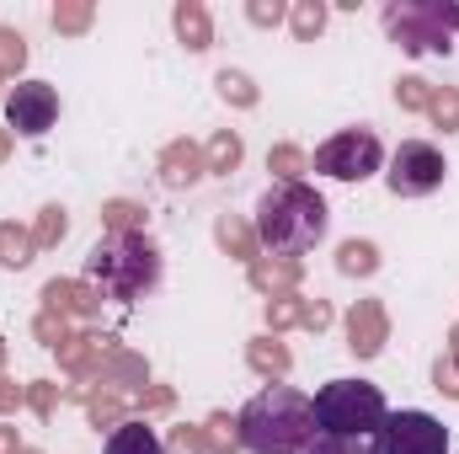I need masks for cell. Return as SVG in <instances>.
Here are the masks:
<instances>
[{"label":"cell","instance_id":"1","mask_svg":"<svg viewBox=\"0 0 459 454\" xmlns=\"http://www.w3.org/2000/svg\"><path fill=\"white\" fill-rule=\"evenodd\" d=\"M235 433L251 454H305L316 444V401L294 385H267L240 406Z\"/></svg>","mask_w":459,"mask_h":454},{"label":"cell","instance_id":"2","mask_svg":"<svg viewBox=\"0 0 459 454\" xmlns=\"http://www.w3.org/2000/svg\"><path fill=\"white\" fill-rule=\"evenodd\" d=\"M326 225H332L326 198L310 182H273L256 204V240L273 257H299V251L321 246Z\"/></svg>","mask_w":459,"mask_h":454},{"label":"cell","instance_id":"3","mask_svg":"<svg viewBox=\"0 0 459 454\" xmlns=\"http://www.w3.org/2000/svg\"><path fill=\"white\" fill-rule=\"evenodd\" d=\"M86 278L108 294V300H139V294H150L155 284H160V251H155V240H144V235H134V230H117L108 240H97L91 246V257H86Z\"/></svg>","mask_w":459,"mask_h":454},{"label":"cell","instance_id":"4","mask_svg":"<svg viewBox=\"0 0 459 454\" xmlns=\"http://www.w3.org/2000/svg\"><path fill=\"white\" fill-rule=\"evenodd\" d=\"M310 401H316V433L321 439H374L390 417L385 390L374 380H326Z\"/></svg>","mask_w":459,"mask_h":454},{"label":"cell","instance_id":"5","mask_svg":"<svg viewBox=\"0 0 459 454\" xmlns=\"http://www.w3.org/2000/svg\"><path fill=\"white\" fill-rule=\"evenodd\" d=\"M385 32L406 48V54H438L449 48V38L459 32V5H438V0H406L385 11Z\"/></svg>","mask_w":459,"mask_h":454},{"label":"cell","instance_id":"6","mask_svg":"<svg viewBox=\"0 0 459 454\" xmlns=\"http://www.w3.org/2000/svg\"><path fill=\"white\" fill-rule=\"evenodd\" d=\"M379 166H385V144L374 128H342L316 150V171L337 182H368Z\"/></svg>","mask_w":459,"mask_h":454},{"label":"cell","instance_id":"7","mask_svg":"<svg viewBox=\"0 0 459 454\" xmlns=\"http://www.w3.org/2000/svg\"><path fill=\"white\" fill-rule=\"evenodd\" d=\"M444 177H449V161H444V150L428 144V139H406V144L390 155V171H385V182H390L395 198H428V193L444 188Z\"/></svg>","mask_w":459,"mask_h":454},{"label":"cell","instance_id":"8","mask_svg":"<svg viewBox=\"0 0 459 454\" xmlns=\"http://www.w3.org/2000/svg\"><path fill=\"white\" fill-rule=\"evenodd\" d=\"M374 454H449V428L433 412H390L385 428L368 439Z\"/></svg>","mask_w":459,"mask_h":454},{"label":"cell","instance_id":"9","mask_svg":"<svg viewBox=\"0 0 459 454\" xmlns=\"http://www.w3.org/2000/svg\"><path fill=\"white\" fill-rule=\"evenodd\" d=\"M5 118H11L16 134L38 139V134H48L54 118H59V92H54L48 81H22V86L5 97Z\"/></svg>","mask_w":459,"mask_h":454},{"label":"cell","instance_id":"10","mask_svg":"<svg viewBox=\"0 0 459 454\" xmlns=\"http://www.w3.org/2000/svg\"><path fill=\"white\" fill-rule=\"evenodd\" d=\"M102 454H166V444H160L155 428H144V423H123V428L108 433V450Z\"/></svg>","mask_w":459,"mask_h":454},{"label":"cell","instance_id":"11","mask_svg":"<svg viewBox=\"0 0 459 454\" xmlns=\"http://www.w3.org/2000/svg\"><path fill=\"white\" fill-rule=\"evenodd\" d=\"M305 454H374V450H368V439H321L316 433V444Z\"/></svg>","mask_w":459,"mask_h":454}]
</instances>
